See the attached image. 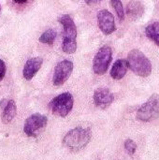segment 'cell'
Returning a JSON list of instances; mask_svg holds the SVG:
<instances>
[{
	"mask_svg": "<svg viewBox=\"0 0 159 160\" xmlns=\"http://www.w3.org/2000/svg\"><path fill=\"white\" fill-rule=\"evenodd\" d=\"M92 139V132L89 128L78 127L70 129L63 138V145L71 152L77 153L84 149Z\"/></svg>",
	"mask_w": 159,
	"mask_h": 160,
	"instance_id": "6da1fadb",
	"label": "cell"
},
{
	"mask_svg": "<svg viewBox=\"0 0 159 160\" xmlns=\"http://www.w3.org/2000/svg\"><path fill=\"white\" fill-rule=\"evenodd\" d=\"M63 26L62 50L67 54H72L77 50V27L73 19L68 14H63L58 19Z\"/></svg>",
	"mask_w": 159,
	"mask_h": 160,
	"instance_id": "7a4b0ae2",
	"label": "cell"
},
{
	"mask_svg": "<svg viewBox=\"0 0 159 160\" xmlns=\"http://www.w3.org/2000/svg\"><path fill=\"white\" fill-rule=\"evenodd\" d=\"M128 68L138 76L146 78L152 73V63L140 50L133 49L127 55Z\"/></svg>",
	"mask_w": 159,
	"mask_h": 160,
	"instance_id": "3957f363",
	"label": "cell"
},
{
	"mask_svg": "<svg viewBox=\"0 0 159 160\" xmlns=\"http://www.w3.org/2000/svg\"><path fill=\"white\" fill-rule=\"evenodd\" d=\"M73 105V96L69 92H65L53 98L49 104V108L52 114L59 117H66L71 112Z\"/></svg>",
	"mask_w": 159,
	"mask_h": 160,
	"instance_id": "277c9868",
	"label": "cell"
},
{
	"mask_svg": "<svg viewBox=\"0 0 159 160\" xmlns=\"http://www.w3.org/2000/svg\"><path fill=\"white\" fill-rule=\"evenodd\" d=\"M159 117V94H154L137 112V119L141 122H151Z\"/></svg>",
	"mask_w": 159,
	"mask_h": 160,
	"instance_id": "5b68a950",
	"label": "cell"
},
{
	"mask_svg": "<svg viewBox=\"0 0 159 160\" xmlns=\"http://www.w3.org/2000/svg\"><path fill=\"white\" fill-rule=\"evenodd\" d=\"M47 124V116L40 113H34L25 120L23 126V132L28 137L37 138L46 128Z\"/></svg>",
	"mask_w": 159,
	"mask_h": 160,
	"instance_id": "8992f818",
	"label": "cell"
},
{
	"mask_svg": "<svg viewBox=\"0 0 159 160\" xmlns=\"http://www.w3.org/2000/svg\"><path fill=\"white\" fill-rule=\"evenodd\" d=\"M112 59V50L110 46L101 47L96 53L93 60V70L97 75H103L107 72Z\"/></svg>",
	"mask_w": 159,
	"mask_h": 160,
	"instance_id": "52a82bcc",
	"label": "cell"
},
{
	"mask_svg": "<svg viewBox=\"0 0 159 160\" xmlns=\"http://www.w3.org/2000/svg\"><path fill=\"white\" fill-rule=\"evenodd\" d=\"M73 63L69 60H62L54 68V72L52 76V83L55 86H60L64 84L70 77L73 71Z\"/></svg>",
	"mask_w": 159,
	"mask_h": 160,
	"instance_id": "ba28073f",
	"label": "cell"
},
{
	"mask_svg": "<svg viewBox=\"0 0 159 160\" xmlns=\"http://www.w3.org/2000/svg\"><path fill=\"white\" fill-rule=\"evenodd\" d=\"M97 25L105 35H111L116 30L114 16L107 9H101L97 12Z\"/></svg>",
	"mask_w": 159,
	"mask_h": 160,
	"instance_id": "9c48e42d",
	"label": "cell"
},
{
	"mask_svg": "<svg viewBox=\"0 0 159 160\" xmlns=\"http://www.w3.org/2000/svg\"><path fill=\"white\" fill-rule=\"evenodd\" d=\"M94 103L97 108L107 109L111 106V104L114 100L113 94L110 91V89L106 87H100L96 89L93 96Z\"/></svg>",
	"mask_w": 159,
	"mask_h": 160,
	"instance_id": "30bf717a",
	"label": "cell"
},
{
	"mask_svg": "<svg viewBox=\"0 0 159 160\" xmlns=\"http://www.w3.org/2000/svg\"><path fill=\"white\" fill-rule=\"evenodd\" d=\"M43 64V59L41 57H33L28 59L22 69V76L26 81H30L38 72Z\"/></svg>",
	"mask_w": 159,
	"mask_h": 160,
	"instance_id": "8fae6325",
	"label": "cell"
},
{
	"mask_svg": "<svg viewBox=\"0 0 159 160\" xmlns=\"http://www.w3.org/2000/svg\"><path fill=\"white\" fill-rule=\"evenodd\" d=\"M144 13V6L142 2L133 0L129 2L127 6V15L132 20L137 21L139 20Z\"/></svg>",
	"mask_w": 159,
	"mask_h": 160,
	"instance_id": "7c38bea8",
	"label": "cell"
},
{
	"mask_svg": "<svg viewBox=\"0 0 159 160\" xmlns=\"http://www.w3.org/2000/svg\"><path fill=\"white\" fill-rule=\"evenodd\" d=\"M127 69V61L126 59H118L115 61L111 69V76L114 80H121L126 76Z\"/></svg>",
	"mask_w": 159,
	"mask_h": 160,
	"instance_id": "4fadbf2b",
	"label": "cell"
},
{
	"mask_svg": "<svg viewBox=\"0 0 159 160\" xmlns=\"http://www.w3.org/2000/svg\"><path fill=\"white\" fill-rule=\"evenodd\" d=\"M16 113H17V107L15 101L12 99L7 100L6 106L3 108V112L1 116V120L3 124H9L14 119Z\"/></svg>",
	"mask_w": 159,
	"mask_h": 160,
	"instance_id": "5bb4252c",
	"label": "cell"
},
{
	"mask_svg": "<svg viewBox=\"0 0 159 160\" xmlns=\"http://www.w3.org/2000/svg\"><path fill=\"white\" fill-rule=\"evenodd\" d=\"M145 34L147 38L153 40L159 46V22H154L145 28Z\"/></svg>",
	"mask_w": 159,
	"mask_h": 160,
	"instance_id": "9a60e30c",
	"label": "cell"
},
{
	"mask_svg": "<svg viewBox=\"0 0 159 160\" xmlns=\"http://www.w3.org/2000/svg\"><path fill=\"white\" fill-rule=\"evenodd\" d=\"M56 36H57V33L53 29H48L41 34L38 40H39V42H41L43 44L52 45L56 38Z\"/></svg>",
	"mask_w": 159,
	"mask_h": 160,
	"instance_id": "2e32d148",
	"label": "cell"
},
{
	"mask_svg": "<svg viewBox=\"0 0 159 160\" xmlns=\"http://www.w3.org/2000/svg\"><path fill=\"white\" fill-rule=\"evenodd\" d=\"M111 3H112V6L113 7V8L115 9V12H116L119 20L124 21L125 20V10H124V7H123L121 0H111Z\"/></svg>",
	"mask_w": 159,
	"mask_h": 160,
	"instance_id": "e0dca14e",
	"label": "cell"
},
{
	"mask_svg": "<svg viewBox=\"0 0 159 160\" xmlns=\"http://www.w3.org/2000/svg\"><path fill=\"white\" fill-rule=\"evenodd\" d=\"M125 149L130 156H133L137 151V144L133 140L127 139L125 142Z\"/></svg>",
	"mask_w": 159,
	"mask_h": 160,
	"instance_id": "ac0fdd59",
	"label": "cell"
},
{
	"mask_svg": "<svg viewBox=\"0 0 159 160\" xmlns=\"http://www.w3.org/2000/svg\"><path fill=\"white\" fill-rule=\"evenodd\" d=\"M6 70H7L6 64L2 59H0V82L4 79V77L6 75Z\"/></svg>",
	"mask_w": 159,
	"mask_h": 160,
	"instance_id": "d6986e66",
	"label": "cell"
},
{
	"mask_svg": "<svg viewBox=\"0 0 159 160\" xmlns=\"http://www.w3.org/2000/svg\"><path fill=\"white\" fill-rule=\"evenodd\" d=\"M102 0H84V2L86 3V5L88 6H95L98 3H100Z\"/></svg>",
	"mask_w": 159,
	"mask_h": 160,
	"instance_id": "ffe728a7",
	"label": "cell"
},
{
	"mask_svg": "<svg viewBox=\"0 0 159 160\" xmlns=\"http://www.w3.org/2000/svg\"><path fill=\"white\" fill-rule=\"evenodd\" d=\"M15 3H17V4H24V3H26L28 0H13Z\"/></svg>",
	"mask_w": 159,
	"mask_h": 160,
	"instance_id": "44dd1931",
	"label": "cell"
},
{
	"mask_svg": "<svg viewBox=\"0 0 159 160\" xmlns=\"http://www.w3.org/2000/svg\"><path fill=\"white\" fill-rule=\"evenodd\" d=\"M0 12H1V6H0Z\"/></svg>",
	"mask_w": 159,
	"mask_h": 160,
	"instance_id": "7402d4cb",
	"label": "cell"
}]
</instances>
